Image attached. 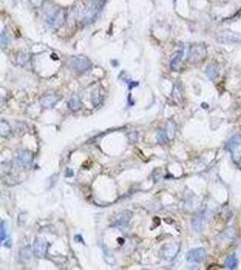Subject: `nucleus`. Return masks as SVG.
Listing matches in <instances>:
<instances>
[{"label": "nucleus", "mask_w": 241, "mask_h": 270, "mask_svg": "<svg viewBox=\"0 0 241 270\" xmlns=\"http://www.w3.org/2000/svg\"><path fill=\"white\" fill-rule=\"evenodd\" d=\"M206 47L203 44H194L190 47L189 51V59L191 61H198L206 56Z\"/></svg>", "instance_id": "5"}, {"label": "nucleus", "mask_w": 241, "mask_h": 270, "mask_svg": "<svg viewBox=\"0 0 241 270\" xmlns=\"http://www.w3.org/2000/svg\"><path fill=\"white\" fill-rule=\"evenodd\" d=\"M6 239V229H5V223H1V240L4 241Z\"/></svg>", "instance_id": "21"}, {"label": "nucleus", "mask_w": 241, "mask_h": 270, "mask_svg": "<svg viewBox=\"0 0 241 270\" xmlns=\"http://www.w3.org/2000/svg\"><path fill=\"white\" fill-rule=\"evenodd\" d=\"M192 229L197 230V231H200V230L202 228V220L200 218H195V219L192 221Z\"/></svg>", "instance_id": "19"}, {"label": "nucleus", "mask_w": 241, "mask_h": 270, "mask_svg": "<svg viewBox=\"0 0 241 270\" xmlns=\"http://www.w3.org/2000/svg\"><path fill=\"white\" fill-rule=\"evenodd\" d=\"M49 247L48 241L44 238H36L34 242V254L37 258H43Z\"/></svg>", "instance_id": "4"}, {"label": "nucleus", "mask_w": 241, "mask_h": 270, "mask_svg": "<svg viewBox=\"0 0 241 270\" xmlns=\"http://www.w3.org/2000/svg\"><path fill=\"white\" fill-rule=\"evenodd\" d=\"M206 75L210 80L215 79L216 77L219 76V69H218V67L215 66V65H212V64L209 65L206 68Z\"/></svg>", "instance_id": "13"}, {"label": "nucleus", "mask_w": 241, "mask_h": 270, "mask_svg": "<svg viewBox=\"0 0 241 270\" xmlns=\"http://www.w3.org/2000/svg\"><path fill=\"white\" fill-rule=\"evenodd\" d=\"M34 160V156L31 151H20L17 153V162L21 167L30 168Z\"/></svg>", "instance_id": "8"}, {"label": "nucleus", "mask_w": 241, "mask_h": 270, "mask_svg": "<svg viewBox=\"0 0 241 270\" xmlns=\"http://www.w3.org/2000/svg\"><path fill=\"white\" fill-rule=\"evenodd\" d=\"M156 139H157V142L164 144L167 142V134L164 131H159L156 134Z\"/></svg>", "instance_id": "17"}, {"label": "nucleus", "mask_w": 241, "mask_h": 270, "mask_svg": "<svg viewBox=\"0 0 241 270\" xmlns=\"http://www.w3.org/2000/svg\"><path fill=\"white\" fill-rule=\"evenodd\" d=\"M206 258V250L203 248L191 249L186 254V260L191 263L201 262Z\"/></svg>", "instance_id": "6"}, {"label": "nucleus", "mask_w": 241, "mask_h": 270, "mask_svg": "<svg viewBox=\"0 0 241 270\" xmlns=\"http://www.w3.org/2000/svg\"><path fill=\"white\" fill-rule=\"evenodd\" d=\"M0 39H1V46H2V48H4L5 46H7L9 43V38L7 37V34H6L5 31L2 32Z\"/></svg>", "instance_id": "20"}, {"label": "nucleus", "mask_w": 241, "mask_h": 270, "mask_svg": "<svg viewBox=\"0 0 241 270\" xmlns=\"http://www.w3.org/2000/svg\"><path fill=\"white\" fill-rule=\"evenodd\" d=\"M174 133H175V127H174V124L172 123V122L168 123V124H167V128H166V134H167V137H169L170 139H172V137L174 136Z\"/></svg>", "instance_id": "18"}, {"label": "nucleus", "mask_w": 241, "mask_h": 270, "mask_svg": "<svg viewBox=\"0 0 241 270\" xmlns=\"http://www.w3.org/2000/svg\"><path fill=\"white\" fill-rule=\"evenodd\" d=\"M11 133V128L10 125L8 124L7 122H6L5 120H1L0 123V135L4 138L7 137Z\"/></svg>", "instance_id": "14"}, {"label": "nucleus", "mask_w": 241, "mask_h": 270, "mask_svg": "<svg viewBox=\"0 0 241 270\" xmlns=\"http://www.w3.org/2000/svg\"><path fill=\"white\" fill-rule=\"evenodd\" d=\"M73 176V170L72 169H68L66 170V174H65V177H71Z\"/></svg>", "instance_id": "22"}, {"label": "nucleus", "mask_w": 241, "mask_h": 270, "mask_svg": "<svg viewBox=\"0 0 241 270\" xmlns=\"http://www.w3.org/2000/svg\"><path fill=\"white\" fill-rule=\"evenodd\" d=\"M64 19V13L60 9H52L47 14L46 22L52 27H59L62 24Z\"/></svg>", "instance_id": "3"}, {"label": "nucleus", "mask_w": 241, "mask_h": 270, "mask_svg": "<svg viewBox=\"0 0 241 270\" xmlns=\"http://www.w3.org/2000/svg\"><path fill=\"white\" fill-rule=\"evenodd\" d=\"M241 142V138L239 134H235L226 144V149L229 151L234 152V151L239 146Z\"/></svg>", "instance_id": "10"}, {"label": "nucleus", "mask_w": 241, "mask_h": 270, "mask_svg": "<svg viewBox=\"0 0 241 270\" xmlns=\"http://www.w3.org/2000/svg\"><path fill=\"white\" fill-rule=\"evenodd\" d=\"M179 246L176 244H165L160 249V255L165 260H172L178 253Z\"/></svg>", "instance_id": "7"}, {"label": "nucleus", "mask_w": 241, "mask_h": 270, "mask_svg": "<svg viewBox=\"0 0 241 270\" xmlns=\"http://www.w3.org/2000/svg\"><path fill=\"white\" fill-rule=\"evenodd\" d=\"M238 266V258L235 256H229L226 259V267L229 269H235Z\"/></svg>", "instance_id": "16"}, {"label": "nucleus", "mask_w": 241, "mask_h": 270, "mask_svg": "<svg viewBox=\"0 0 241 270\" xmlns=\"http://www.w3.org/2000/svg\"><path fill=\"white\" fill-rule=\"evenodd\" d=\"M70 65L72 68V69L79 71V72H83L88 70L91 67V62L89 59L83 57V56H79V57H73L70 59Z\"/></svg>", "instance_id": "2"}, {"label": "nucleus", "mask_w": 241, "mask_h": 270, "mask_svg": "<svg viewBox=\"0 0 241 270\" xmlns=\"http://www.w3.org/2000/svg\"><path fill=\"white\" fill-rule=\"evenodd\" d=\"M59 100L58 96L54 94H46L41 98L40 103L42 107L45 109H51L52 108Z\"/></svg>", "instance_id": "9"}, {"label": "nucleus", "mask_w": 241, "mask_h": 270, "mask_svg": "<svg viewBox=\"0 0 241 270\" xmlns=\"http://www.w3.org/2000/svg\"><path fill=\"white\" fill-rule=\"evenodd\" d=\"M75 240H76L77 242H83V241H82V237L80 236V235L75 236Z\"/></svg>", "instance_id": "23"}, {"label": "nucleus", "mask_w": 241, "mask_h": 270, "mask_svg": "<svg viewBox=\"0 0 241 270\" xmlns=\"http://www.w3.org/2000/svg\"><path fill=\"white\" fill-rule=\"evenodd\" d=\"M182 55H183V51H179L172 56V61H171V68L172 70H174V71H178L179 70Z\"/></svg>", "instance_id": "11"}, {"label": "nucleus", "mask_w": 241, "mask_h": 270, "mask_svg": "<svg viewBox=\"0 0 241 270\" xmlns=\"http://www.w3.org/2000/svg\"><path fill=\"white\" fill-rule=\"evenodd\" d=\"M217 41L221 44H239L241 43V34L231 30H224L218 34Z\"/></svg>", "instance_id": "1"}, {"label": "nucleus", "mask_w": 241, "mask_h": 270, "mask_svg": "<svg viewBox=\"0 0 241 270\" xmlns=\"http://www.w3.org/2000/svg\"><path fill=\"white\" fill-rule=\"evenodd\" d=\"M131 215H132V213L131 212H121L120 214H118V221H117V225L118 226H126V225H128V221H129V220L131 219Z\"/></svg>", "instance_id": "12"}, {"label": "nucleus", "mask_w": 241, "mask_h": 270, "mask_svg": "<svg viewBox=\"0 0 241 270\" xmlns=\"http://www.w3.org/2000/svg\"><path fill=\"white\" fill-rule=\"evenodd\" d=\"M68 106L71 111H77L80 107V100L78 98V96L73 95L68 103Z\"/></svg>", "instance_id": "15"}]
</instances>
